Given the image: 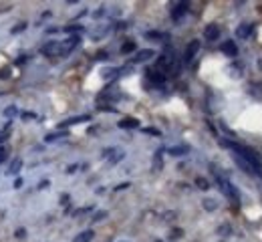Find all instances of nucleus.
<instances>
[{"label":"nucleus","instance_id":"obj_1","mask_svg":"<svg viewBox=\"0 0 262 242\" xmlns=\"http://www.w3.org/2000/svg\"><path fill=\"white\" fill-rule=\"evenodd\" d=\"M218 182H220L222 190H224V192L228 194V198H232V200H236V198H238V192H236V188H234V186H230L228 182L224 180V178H218Z\"/></svg>","mask_w":262,"mask_h":242},{"label":"nucleus","instance_id":"obj_2","mask_svg":"<svg viewBox=\"0 0 262 242\" xmlns=\"http://www.w3.org/2000/svg\"><path fill=\"white\" fill-rule=\"evenodd\" d=\"M198 49H200V42H198V40H192L190 45H188V50H186V61H190V59L194 57V55L198 53Z\"/></svg>","mask_w":262,"mask_h":242},{"label":"nucleus","instance_id":"obj_3","mask_svg":"<svg viewBox=\"0 0 262 242\" xmlns=\"http://www.w3.org/2000/svg\"><path fill=\"white\" fill-rule=\"evenodd\" d=\"M188 6H190V4H188V2H179L178 6L174 8V18H175V20H178V18H182V14H183V12L188 10Z\"/></svg>","mask_w":262,"mask_h":242},{"label":"nucleus","instance_id":"obj_4","mask_svg":"<svg viewBox=\"0 0 262 242\" xmlns=\"http://www.w3.org/2000/svg\"><path fill=\"white\" fill-rule=\"evenodd\" d=\"M59 49H63V45H59V42H49V45L42 49V53L45 55H55V53H59Z\"/></svg>","mask_w":262,"mask_h":242},{"label":"nucleus","instance_id":"obj_5","mask_svg":"<svg viewBox=\"0 0 262 242\" xmlns=\"http://www.w3.org/2000/svg\"><path fill=\"white\" fill-rule=\"evenodd\" d=\"M222 50H224L226 55H230V57H236V53H238V50H236V45L232 40L224 42V45H222Z\"/></svg>","mask_w":262,"mask_h":242},{"label":"nucleus","instance_id":"obj_6","mask_svg":"<svg viewBox=\"0 0 262 242\" xmlns=\"http://www.w3.org/2000/svg\"><path fill=\"white\" fill-rule=\"evenodd\" d=\"M153 57V50H141V53L135 55V59H133V63H141V61H147V59Z\"/></svg>","mask_w":262,"mask_h":242},{"label":"nucleus","instance_id":"obj_7","mask_svg":"<svg viewBox=\"0 0 262 242\" xmlns=\"http://www.w3.org/2000/svg\"><path fill=\"white\" fill-rule=\"evenodd\" d=\"M218 35H220V32H218V26H216V24H210V26L206 28V39L214 40V39H218Z\"/></svg>","mask_w":262,"mask_h":242},{"label":"nucleus","instance_id":"obj_8","mask_svg":"<svg viewBox=\"0 0 262 242\" xmlns=\"http://www.w3.org/2000/svg\"><path fill=\"white\" fill-rule=\"evenodd\" d=\"M147 75H149V79H151L153 83H164V81H165V77L160 73V71H149Z\"/></svg>","mask_w":262,"mask_h":242},{"label":"nucleus","instance_id":"obj_9","mask_svg":"<svg viewBox=\"0 0 262 242\" xmlns=\"http://www.w3.org/2000/svg\"><path fill=\"white\" fill-rule=\"evenodd\" d=\"M91 238H93V232H91V230H87V232H83V234H79V236H77L75 242H89Z\"/></svg>","mask_w":262,"mask_h":242},{"label":"nucleus","instance_id":"obj_10","mask_svg":"<svg viewBox=\"0 0 262 242\" xmlns=\"http://www.w3.org/2000/svg\"><path fill=\"white\" fill-rule=\"evenodd\" d=\"M137 125H139L137 119H121L119 121V127H137Z\"/></svg>","mask_w":262,"mask_h":242},{"label":"nucleus","instance_id":"obj_11","mask_svg":"<svg viewBox=\"0 0 262 242\" xmlns=\"http://www.w3.org/2000/svg\"><path fill=\"white\" fill-rule=\"evenodd\" d=\"M169 154H171V155H183V154H188V147H186V145H182V147H171Z\"/></svg>","mask_w":262,"mask_h":242},{"label":"nucleus","instance_id":"obj_12","mask_svg":"<svg viewBox=\"0 0 262 242\" xmlns=\"http://www.w3.org/2000/svg\"><path fill=\"white\" fill-rule=\"evenodd\" d=\"M250 28H252V26L244 24V26H240V28H238V35H240V36H248V35H250Z\"/></svg>","mask_w":262,"mask_h":242},{"label":"nucleus","instance_id":"obj_13","mask_svg":"<svg viewBox=\"0 0 262 242\" xmlns=\"http://www.w3.org/2000/svg\"><path fill=\"white\" fill-rule=\"evenodd\" d=\"M67 131H59V133H53V135H46V141H55V139H59V137H63Z\"/></svg>","mask_w":262,"mask_h":242},{"label":"nucleus","instance_id":"obj_14","mask_svg":"<svg viewBox=\"0 0 262 242\" xmlns=\"http://www.w3.org/2000/svg\"><path fill=\"white\" fill-rule=\"evenodd\" d=\"M133 49H135V45H133V42H125V45H123V49H121V50H123V53H131Z\"/></svg>","mask_w":262,"mask_h":242},{"label":"nucleus","instance_id":"obj_15","mask_svg":"<svg viewBox=\"0 0 262 242\" xmlns=\"http://www.w3.org/2000/svg\"><path fill=\"white\" fill-rule=\"evenodd\" d=\"M111 151H113V149H107V151H105V154H107V155H109V154H111ZM119 158H123V154H117V155H115V158H113V159H111V164H115V161H117Z\"/></svg>","mask_w":262,"mask_h":242},{"label":"nucleus","instance_id":"obj_16","mask_svg":"<svg viewBox=\"0 0 262 242\" xmlns=\"http://www.w3.org/2000/svg\"><path fill=\"white\" fill-rule=\"evenodd\" d=\"M18 168H20V159H14V164L10 165V172H16Z\"/></svg>","mask_w":262,"mask_h":242},{"label":"nucleus","instance_id":"obj_17","mask_svg":"<svg viewBox=\"0 0 262 242\" xmlns=\"http://www.w3.org/2000/svg\"><path fill=\"white\" fill-rule=\"evenodd\" d=\"M204 204H206V208H210V210H214V208H216V202H214V200H206Z\"/></svg>","mask_w":262,"mask_h":242},{"label":"nucleus","instance_id":"obj_18","mask_svg":"<svg viewBox=\"0 0 262 242\" xmlns=\"http://www.w3.org/2000/svg\"><path fill=\"white\" fill-rule=\"evenodd\" d=\"M198 186L204 188V190H208V182H206V180H198Z\"/></svg>","mask_w":262,"mask_h":242},{"label":"nucleus","instance_id":"obj_19","mask_svg":"<svg viewBox=\"0 0 262 242\" xmlns=\"http://www.w3.org/2000/svg\"><path fill=\"white\" fill-rule=\"evenodd\" d=\"M4 158H6V149H4V147L0 145V161H2Z\"/></svg>","mask_w":262,"mask_h":242},{"label":"nucleus","instance_id":"obj_20","mask_svg":"<svg viewBox=\"0 0 262 242\" xmlns=\"http://www.w3.org/2000/svg\"><path fill=\"white\" fill-rule=\"evenodd\" d=\"M14 111H16L14 107H8V109H6V115H14Z\"/></svg>","mask_w":262,"mask_h":242},{"label":"nucleus","instance_id":"obj_21","mask_svg":"<svg viewBox=\"0 0 262 242\" xmlns=\"http://www.w3.org/2000/svg\"><path fill=\"white\" fill-rule=\"evenodd\" d=\"M16 236H18V238H22V236H24V230H22V228H20V230H16Z\"/></svg>","mask_w":262,"mask_h":242},{"label":"nucleus","instance_id":"obj_22","mask_svg":"<svg viewBox=\"0 0 262 242\" xmlns=\"http://www.w3.org/2000/svg\"><path fill=\"white\" fill-rule=\"evenodd\" d=\"M6 135H8V131H0V141H2V139L6 137Z\"/></svg>","mask_w":262,"mask_h":242}]
</instances>
